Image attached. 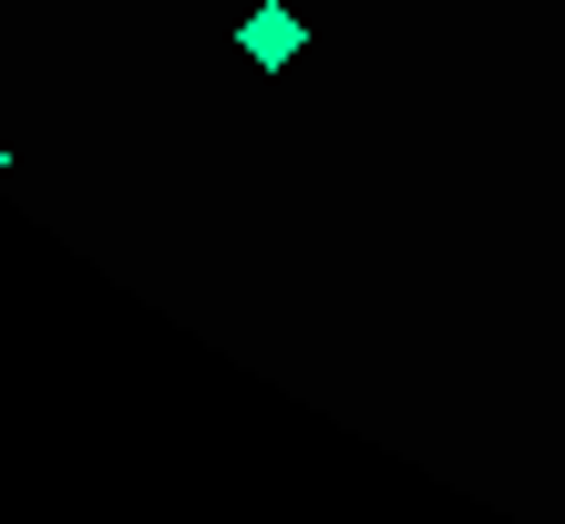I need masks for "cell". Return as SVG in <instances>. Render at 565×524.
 I'll return each instance as SVG.
<instances>
[{"mask_svg":"<svg viewBox=\"0 0 565 524\" xmlns=\"http://www.w3.org/2000/svg\"><path fill=\"white\" fill-rule=\"evenodd\" d=\"M237 52L257 62V73H278V62H298V52H309V21H298L288 0H257V11L237 21Z\"/></svg>","mask_w":565,"mask_h":524,"instance_id":"1","label":"cell"},{"mask_svg":"<svg viewBox=\"0 0 565 524\" xmlns=\"http://www.w3.org/2000/svg\"><path fill=\"white\" fill-rule=\"evenodd\" d=\"M0 175H11V154H0Z\"/></svg>","mask_w":565,"mask_h":524,"instance_id":"2","label":"cell"}]
</instances>
